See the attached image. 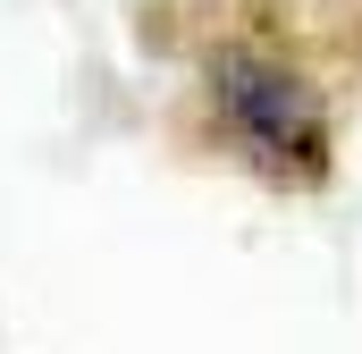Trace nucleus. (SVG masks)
<instances>
[{
  "label": "nucleus",
  "mask_w": 362,
  "mask_h": 354,
  "mask_svg": "<svg viewBox=\"0 0 362 354\" xmlns=\"http://www.w3.org/2000/svg\"><path fill=\"white\" fill-rule=\"evenodd\" d=\"M202 110H211L219 144L278 194H320L337 169L329 93L270 34H219L202 51Z\"/></svg>",
  "instance_id": "1"
}]
</instances>
